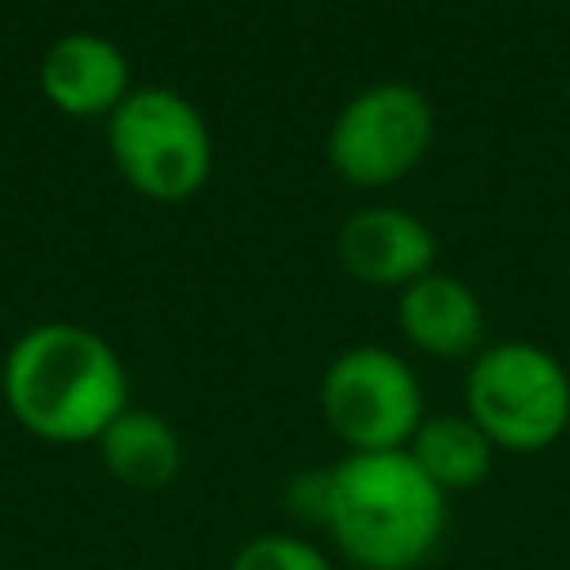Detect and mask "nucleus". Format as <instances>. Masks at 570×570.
Returning <instances> with one entry per match:
<instances>
[{
	"label": "nucleus",
	"mask_w": 570,
	"mask_h": 570,
	"mask_svg": "<svg viewBox=\"0 0 570 570\" xmlns=\"http://www.w3.org/2000/svg\"><path fill=\"white\" fill-rule=\"evenodd\" d=\"M227 570H338L334 557L307 539V534H294V530H263V534H249Z\"/></svg>",
	"instance_id": "f8f14e48"
},
{
	"label": "nucleus",
	"mask_w": 570,
	"mask_h": 570,
	"mask_svg": "<svg viewBox=\"0 0 570 570\" xmlns=\"http://www.w3.org/2000/svg\"><path fill=\"white\" fill-rule=\"evenodd\" d=\"M463 414L499 454H539L570 428V374L539 343H490L468 365Z\"/></svg>",
	"instance_id": "7ed1b4c3"
},
{
	"label": "nucleus",
	"mask_w": 570,
	"mask_h": 570,
	"mask_svg": "<svg viewBox=\"0 0 570 570\" xmlns=\"http://www.w3.org/2000/svg\"><path fill=\"white\" fill-rule=\"evenodd\" d=\"M396 316H401V334L423 356L459 361V356H476L481 352L485 312H481L476 294L459 276H445V272L432 267L428 276H419L414 285L401 289Z\"/></svg>",
	"instance_id": "1a4fd4ad"
},
{
	"label": "nucleus",
	"mask_w": 570,
	"mask_h": 570,
	"mask_svg": "<svg viewBox=\"0 0 570 570\" xmlns=\"http://www.w3.org/2000/svg\"><path fill=\"white\" fill-rule=\"evenodd\" d=\"M0 392L18 428L49 445H85L129 410V374L116 347L71 321H45L18 334L4 356Z\"/></svg>",
	"instance_id": "f03ea898"
},
{
	"label": "nucleus",
	"mask_w": 570,
	"mask_h": 570,
	"mask_svg": "<svg viewBox=\"0 0 570 570\" xmlns=\"http://www.w3.org/2000/svg\"><path fill=\"white\" fill-rule=\"evenodd\" d=\"M432 147V102L423 89L383 80L343 102L330 125V165L356 187H387L405 178Z\"/></svg>",
	"instance_id": "423d86ee"
},
{
	"label": "nucleus",
	"mask_w": 570,
	"mask_h": 570,
	"mask_svg": "<svg viewBox=\"0 0 570 570\" xmlns=\"http://www.w3.org/2000/svg\"><path fill=\"white\" fill-rule=\"evenodd\" d=\"M334 249L352 281L379 285V289H392V285L405 289L419 276H428L436 263V236L428 232V223L405 209H392V205L352 214L338 227Z\"/></svg>",
	"instance_id": "0eeeda50"
},
{
	"label": "nucleus",
	"mask_w": 570,
	"mask_h": 570,
	"mask_svg": "<svg viewBox=\"0 0 570 570\" xmlns=\"http://www.w3.org/2000/svg\"><path fill=\"white\" fill-rule=\"evenodd\" d=\"M94 445L102 468L129 490H165L183 472V436L156 410H120Z\"/></svg>",
	"instance_id": "9b49d317"
},
{
	"label": "nucleus",
	"mask_w": 570,
	"mask_h": 570,
	"mask_svg": "<svg viewBox=\"0 0 570 570\" xmlns=\"http://www.w3.org/2000/svg\"><path fill=\"white\" fill-rule=\"evenodd\" d=\"M316 525L356 570H419L445 539L450 499L405 450L343 454L321 472Z\"/></svg>",
	"instance_id": "f257e3e1"
},
{
	"label": "nucleus",
	"mask_w": 570,
	"mask_h": 570,
	"mask_svg": "<svg viewBox=\"0 0 570 570\" xmlns=\"http://www.w3.org/2000/svg\"><path fill=\"white\" fill-rule=\"evenodd\" d=\"M321 419L343 441V454L405 450L423 423V387L414 370L379 343L343 347L321 374Z\"/></svg>",
	"instance_id": "39448f33"
},
{
	"label": "nucleus",
	"mask_w": 570,
	"mask_h": 570,
	"mask_svg": "<svg viewBox=\"0 0 570 570\" xmlns=\"http://www.w3.org/2000/svg\"><path fill=\"white\" fill-rule=\"evenodd\" d=\"M40 89L67 116H111L129 98V62L107 36L71 31L49 45Z\"/></svg>",
	"instance_id": "6e6552de"
},
{
	"label": "nucleus",
	"mask_w": 570,
	"mask_h": 570,
	"mask_svg": "<svg viewBox=\"0 0 570 570\" xmlns=\"http://www.w3.org/2000/svg\"><path fill=\"white\" fill-rule=\"evenodd\" d=\"M107 147L120 178L151 200H187L205 187L214 142L205 116L174 89H129L107 116Z\"/></svg>",
	"instance_id": "20e7f679"
},
{
	"label": "nucleus",
	"mask_w": 570,
	"mask_h": 570,
	"mask_svg": "<svg viewBox=\"0 0 570 570\" xmlns=\"http://www.w3.org/2000/svg\"><path fill=\"white\" fill-rule=\"evenodd\" d=\"M405 454L423 468V476L445 494H468L481 490L494 472V441L463 414V410H445V414H423V423L414 428Z\"/></svg>",
	"instance_id": "9d476101"
}]
</instances>
